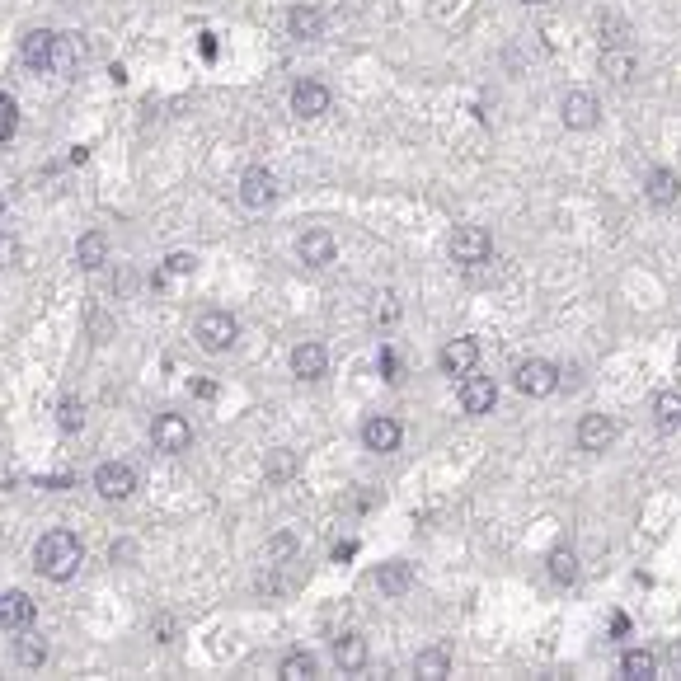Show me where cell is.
<instances>
[{
    "mask_svg": "<svg viewBox=\"0 0 681 681\" xmlns=\"http://www.w3.org/2000/svg\"><path fill=\"white\" fill-rule=\"evenodd\" d=\"M85 564V545H80L76 531H47V536H38V545H33V569L43 573V578H52V583H66V578H76V569Z\"/></svg>",
    "mask_w": 681,
    "mask_h": 681,
    "instance_id": "1",
    "label": "cell"
},
{
    "mask_svg": "<svg viewBox=\"0 0 681 681\" xmlns=\"http://www.w3.org/2000/svg\"><path fill=\"white\" fill-rule=\"evenodd\" d=\"M235 334H240V325H235L231 310H202L198 329H193V339H198L202 353H226L235 343Z\"/></svg>",
    "mask_w": 681,
    "mask_h": 681,
    "instance_id": "2",
    "label": "cell"
},
{
    "mask_svg": "<svg viewBox=\"0 0 681 681\" xmlns=\"http://www.w3.org/2000/svg\"><path fill=\"white\" fill-rule=\"evenodd\" d=\"M512 386L522 390V395H531V400H545V395H555L559 390V367L555 362H545V357H527V362H517Z\"/></svg>",
    "mask_w": 681,
    "mask_h": 681,
    "instance_id": "3",
    "label": "cell"
},
{
    "mask_svg": "<svg viewBox=\"0 0 681 681\" xmlns=\"http://www.w3.org/2000/svg\"><path fill=\"white\" fill-rule=\"evenodd\" d=\"M489 254H494V240H489L484 226H456V231H451V259H456V264H465V268L489 264Z\"/></svg>",
    "mask_w": 681,
    "mask_h": 681,
    "instance_id": "4",
    "label": "cell"
},
{
    "mask_svg": "<svg viewBox=\"0 0 681 681\" xmlns=\"http://www.w3.org/2000/svg\"><path fill=\"white\" fill-rule=\"evenodd\" d=\"M151 442H155V451H165V456H179V451L193 447V423H188L184 414H155Z\"/></svg>",
    "mask_w": 681,
    "mask_h": 681,
    "instance_id": "5",
    "label": "cell"
},
{
    "mask_svg": "<svg viewBox=\"0 0 681 681\" xmlns=\"http://www.w3.org/2000/svg\"><path fill=\"white\" fill-rule=\"evenodd\" d=\"M94 489H99V498H109V503H123V498L137 494V470L127 461H104L94 470Z\"/></svg>",
    "mask_w": 681,
    "mask_h": 681,
    "instance_id": "6",
    "label": "cell"
},
{
    "mask_svg": "<svg viewBox=\"0 0 681 681\" xmlns=\"http://www.w3.org/2000/svg\"><path fill=\"white\" fill-rule=\"evenodd\" d=\"M559 118H564L569 132H588V127H597V118H602V104H597L592 90H569L559 99Z\"/></svg>",
    "mask_w": 681,
    "mask_h": 681,
    "instance_id": "7",
    "label": "cell"
},
{
    "mask_svg": "<svg viewBox=\"0 0 681 681\" xmlns=\"http://www.w3.org/2000/svg\"><path fill=\"white\" fill-rule=\"evenodd\" d=\"M334 254H339V240L325 231V226H315V231H306L301 240H296V259L306 268H329L334 264Z\"/></svg>",
    "mask_w": 681,
    "mask_h": 681,
    "instance_id": "8",
    "label": "cell"
},
{
    "mask_svg": "<svg viewBox=\"0 0 681 681\" xmlns=\"http://www.w3.org/2000/svg\"><path fill=\"white\" fill-rule=\"evenodd\" d=\"M329 104H334V94L320 85V80H296L292 85V113L296 118H325L329 113Z\"/></svg>",
    "mask_w": 681,
    "mask_h": 681,
    "instance_id": "9",
    "label": "cell"
},
{
    "mask_svg": "<svg viewBox=\"0 0 681 681\" xmlns=\"http://www.w3.org/2000/svg\"><path fill=\"white\" fill-rule=\"evenodd\" d=\"M273 198H278V179H273L264 165H254V170L240 174V202H245L249 212H264Z\"/></svg>",
    "mask_w": 681,
    "mask_h": 681,
    "instance_id": "10",
    "label": "cell"
},
{
    "mask_svg": "<svg viewBox=\"0 0 681 681\" xmlns=\"http://www.w3.org/2000/svg\"><path fill=\"white\" fill-rule=\"evenodd\" d=\"M494 404H498V386H494V376H465L461 381V409L465 414H494Z\"/></svg>",
    "mask_w": 681,
    "mask_h": 681,
    "instance_id": "11",
    "label": "cell"
},
{
    "mask_svg": "<svg viewBox=\"0 0 681 681\" xmlns=\"http://www.w3.org/2000/svg\"><path fill=\"white\" fill-rule=\"evenodd\" d=\"M400 437H404V428L395 423V418H386V414H376V418H367V423H362V447L376 451V456L395 451V447H400Z\"/></svg>",
    "mask_w": 681,
    "mask_h": 681,
    "instance_id": "12",
    "label": "cell"
},
{
    "mask_svg": "<svg viewBox=\"0 0 681 681\" xmlns=\"http://www.w3.org/2000/svg\"><path fill=\"white\" fill-rule=\"evenodd\" d=\"M33 625V597L29 592H0V630H29Z\"/></svg>",
    "mask_w": 681,
    "mask_h": 681,
    "instance_id": "13",
    "label": "cell"
},
{
    "mask_svg": "<svg viewBox=\"0 0 681 681\" xmlns=\"http://www.w3.org/2000/svg\"><path fill=\"white\" fill-rule=\"evenodd\" d=\"M437 362H442V372L447 376H470L475 372V362H480V343L475 339H451Z\"/></svg>",
    "mask_w": 681,
    "mask_h": 681,
    "instance_id": "14",
    "label": "cell"
},
{
    "mask_svg": "<svg viewBox=\"0 0 681 681\" xmlns=\"http://www.w3.org/2000/svg\"><path fill=\"white\" fill-rule=\"evenodd\" d=\"M611 442H616V418L583 414V423H578V447L583 451H606Z\"/></svg>",
    "mask_w": 681,
    "mask_h": 681,
    "instance_id": "15",
    "label": "cell"
},
{
    "mask_svg": "<svg viewBox=\"0 0 681 681\" xmlns=\"http://www.w3.org/2000/svg\"><path fill=\"white\" fill-rule=\"evenodd\" d=\"M329 367V353L320 343H296L292 348V376L296 381H320Z\"/></svg>",
    "mask_w": 681,
    "mask_h": 681,
    "instance_id": "16",
    "label": "cell"
},
{
    "mask_svg": "<svg viewBox=\"0 0 681 681\" xmlns=\"http://www.w3.org/2000/svg\"><path fill=\"white\" fill-rule=\"evenodd\" d=\"M80 62H85V43H80L76 33H57V43H52V66H47V71H57V76H76Z\"/></svg>",
    "mask_w": 681,
    "mask_h": 681,
    "instance_id": "17",
    "label": "cell"
},
{
    "mask_svg": "<svg viewBox=\"0 0 681 681\" xmlns=\"http://www.w3.org/2000/svg\"><path fill=\"white\" fill-rule=\"evenodd\" d=\"M602 76L611 80V85H630V80L639 76V62L630 47H602Z\"/></svg>",
    "mask_w": 681,
    "mask_h": 681,
    "instance_id": "18",
    "label": "cell"
},
{
    "mask_svg": "<svg viewBox=\"0 0 681 681\" xmlns=\"http://www.w3.org/2000/svg\"><path fill=\"white\" fill-rule=\"evenodd\" d=\"M287 29H292V38L310 43V38L325 33V10H315V5H292V10H287Z\"/></svg>",
    "mask_w": 681,
    "mask_h": 681,
    "instance_id": "19",
    "label": "cell"
},
{
    "mask_svg": "<svg viewBox=\"0 0 681 681\" xmlns=\"http://www.w3.org/2000/svg\"><path fill=\"white\" fill-rule=\"evenodd\" d=\"M76 264L85 268V273H94V268L109 264V235L104 231H85L76 240Z\"/></svg>",
    "mask_w": 681,
    "mask_h": 681,
    "instance_id": "20",
    "label": "cell"
},
{
    "mask_svg": "<svg viewBox=\"0 0 681 681\" xmlns=\"http://www.w3.org/2000/svg\"><path fill=\"white\" fill-rule=\"evenodd\" d=\"M644 193H649L653 207H672V202H681V174H672V170H649V179H644Z\"/></svg>",
    "mask_w": 681,
    "mask_h": 681,
    "instance_id": "21",
    "label": "cell"
},
{
    "mask_svg": "<svg viewBox=\"0 0 681 681\" xmlns=\"http://www.w3.org/2000/svg\"><path fill=\"white\" fill-rule=\"evenodd\" d=\"M376 588L390 592V597H404V592L414 588V564H404V559H390L376 569Z\"/></svg>",
    "mask_w": 681,
    "mask_h": 681,
    "instance_id": "22",
    "label": "cell"
},
{
    "mask_svg": "<svg viewBox=\"0 0 681 681\" xmlns=\"http://www.w3.org/2000/svg\"><path fill=\"white\" fill-rule=\"evenodd\" d=\"M414 677H423V681H447V677H451V653L442 649V644H433V649H418Z\"/></svg>",
    "mask_w": 681,
    "mask_h": 681,
    "instance_id": "23",
    "label": "cell"
},
{
    "mask_svg": "<svg viewBox=\"0 0 681 681\" xmlns=\"http://www.w3.org/2000/svg\"><path fill=\"white\" fill-rule=\"evenodd\" d=\"M334 663H339V672H362V667H367V639L339 635L334 639Z\"/></svg>",
    "mask_w": 681,
    "mask_h": 681,
    "instance_id": "24",
    "label": "cell"
},
{
    "mask_svg": "<svg viewBox=\"0 0 681 681\" xmlns=\"http://www.w3.org/2000/svg\"><path fill=\"white\" fill-rule=\"evenodd\" d=\"M52 43H57L52 29H33L29 38H24V62H29L33 71H47V66H52Z\"/></svg>",
    "mask_w": 681,
    "mask_h": 681,
    "instance_id": "25",
    "label": "cell"
},
{
    "mask_svg": "<svg viewBox=\"0 0 681 681\" xmlns=\"http://www.w3.org/2000/svg\"><path fill=\"white\" fill-rule=\"evenodd\" d=\"M620 677L653 681V677H658V658H653L649 649H625V653H620Z\"/></svg>",
    "mask_w": 681,
    "mask_h": 681,
    "instance_id": "26",
    "label": "cell"
},
{
    "mask_svg": "<svg viewBox=\"0 0 681 681\" xmlns=\"http://www.w3.org/2000/svg\"><path fill=\"white\" fill-rule=\"evenodd\" d=\"M315 672H320V663H315V653H306V649H292L278 663V677L282 681H310Z\"/></svg>",
    "mask_w": 681,
    "mask_h": 681,
    "instance_id": "27",
    "label": "cell"
},
{
    "mask_svg": "<svg viewBox=\"0 0 681 681\" xmlns=\"http://www.w3.org/2000/svg\"><path fill=\"white\" fill-rule=\"evenodd\" d=\"M653 414H658L663 428H677L681 423V395L677 390H658V395H653Z\"/></svg>",
    "mask_w": 681,
    "mask_h": 681,
    "instance_id": "28",
    "label": "cell"
},
{
    "mask_svg": "<svg viewBox=\"0 0 681 681\" xmlns=\"http://www.w3.org/2000/svg\"><path fill=\"white\" fill-rule=\"evenodd\" d=\"M550 578H555V583H578V555L564 550V545L550 550Z\"/></svg>",
    "mask_w": 681,
    "mask_h": 681,
    "instance_id": "29",
    "label": "cell"
},
{
    "mask_svg": "<svg viewBox=\"0 0 681 681\" xmlns=\"http://www.w3.org/2000/svg\"><path fill=\"white\" fill-rule=\"evenodd\" d=\"M395 320H400V296L376 292L372 296V325H395Z\"/></svg>",
    "mask_w": 681,
    "mask_h": 681,
    "instance_id": "30",
    "label": "cell"
},
{
    "mask_svg": "<svg viewBox=\"0 0 681 681\" xmlns=\"http://www.w3.org/2000/svg\"><path fill=\"white\" fill-rule=\"evenodd\" d=\"M15 658H19L24 667H43V663H47V644H43L38 635H24V639L15 644Z\"/></svg>",
    "mask_w": 681,
    "mask_h": 681,
    "instance_id": "31",
    "label": "cell"
},
{
    "mask_svg": "<svg viewBox=\"0 0 681 681\" xmlns=\"http://www.w3.org/2000/svg\"><path fill=\"white\" fill-rule=\"evenodd\" d=\"M15 132H19V104H15V94L0 90V141H10Z\"/></svg>",
    "mask_w": 681,
    "mask_h": 681,
    "instance_id": "32",
    "label": "cell"
},
{
    "mask_svg": "<svg viewBox=\"0 0 681 681\" xmlns=\"http://www.w3.org/2000/svg\"><path fill=\"white\" fill-rule=\"evenodd\" d=\"M57 423H62V433H76V428H85V404H80V400H62V409H57Z\"/></svg>",
    "mask_w": 681,
    "mask_h": 681,
    "instance_id": "33",
    "label": "cell"
},
{
    "mask_svg": "<svg viewBox=\"0 0 681 681\" xmlns=\"http://www.w3.org/2000/svg\"><path fill=\"white\" fill-rule=\"evenodd\" d=\"M602 47H630V29H625L616 15L602 19Z\"/></svg>",
    "mask_w": 681,
    "mask_h": 681,
    "instance_id": "34",
    "label": "cell"
},
{
    "mask_svg": "<svg viewBox=\"0 0 681 681\" xmlns=\"http://www.w3.org/2000/svg\"><path fill=\"white\" fill-rule=\"evenodd\" d=\"M296 475V456L292 451H273L268 456V480H292Z\"/></svg>",
    "mask_w": 681,
    "mask_h": 681,
    "instance_id": "35",
    "label": "cell"
},
{
    "mask_svg": "<svg viewBox=\"0 0 681 681\" xmlns=\"http://www.w3.org/2000/svg\"><path fill=\"white\" fill-rule=\"evenodd\" d=\"M193 268H198V254H184V249L165 259V273H174V278H184V273H193Z\"/></svg>",
    "mask_w": 681,
    "mask_h": 681,
    "instance_id": "36",
    "label": "cell"
},
{
    "mask_svg": "<svg viewBox=\"0 0 681 681\" xmlns=\"http://www.w3.org/2000/svg\"><path fill=\"white\" fill-rule=\"evenodd\" d=\"M109 555H113V564H118V559H132V555H137V550H132V541H118V545H113V550H109Z\"/></svg>",
    "mask_w": 681,
    "mask_h": 681,
    "instance_id": "37",
    "label": "cell"
},
{
    "mask_svg": "<svg viewBox=\"0 0 681 681\" xmlns=\"http://www.w3.org/2000/svg\"><path fill=\"white\" fill-rule=\"evenodd\" d=\"M667 667L681 677V644H672V649H667Z\"/></svg>",
    "mask_w": 681,
    "mask_h": 681,
    "instance_id": "38",
    "label": "cell"
},
{
    "mask_svg": "<svg viewBox=\"0 0 681 681\" xmlns=\"http://www.w3.org/2000/svg\"><path fill=\"white\" fill-rule=\"evenodd\" d=\"M15 494V475H0V498Z\"/></svg>",
    "mask_w": 681,
    "mask_h": 681,
    "instance_id": "39",
    "label": "cell"
},
{
    "mask_svg": "<svg viewBox=\"0 0 681 681\" xmlns=\"http://www.w3.org/2000/svg\"><path fill=\"white\" fill-rule=\"evenodd\" d=\"M522 5H545V0H522Z\"/></svg>",
    "mask_w": 681,
    "mask_h": 681,
    "instance_id": "40",
    "label": "cell"
}]
</instances>
